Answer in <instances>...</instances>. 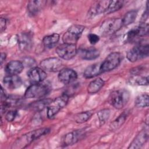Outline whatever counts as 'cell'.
Returning <instances> with one entry per match:
<instances>
[{
	"label": "cell",
	"mask_w": 149,
	"mask_h": 149,
	"mask_svg": "<svg viewBox=\"0 0 149 149\" xmlns=\"http://www.w3.org/2000/svg\"><path fill=\"white\" fill-rule=\"evenodd\" d=\"M104 80L101 78L98 77L89 83L87 87V92L89 94H95L104 86Z\"/></svg>",
	"instance_id": "cb8c5ba5"
},
{
	"label": "cell",
	"mask_w": 149,
	"mask_h": 149,
	"mask_svg": "<svg viewBox=\"0 0 149 149\" xmlns=\"http://www.w3.org/2000/svg\"><path fill=\"white\" fill-rule=\"evenodd\" d=\"M46 1H31L27 3V10L31 16L36 15L43 8L47 3Z\"/></svg>",
	"instance_id": "44dd1931"
},
{
	"label": "cell",
	"mask_w": 149,
	"mask_h": 149,
	"mask_svg": "<svg viewBox=\"0 0 149 149\" xmlns=\"http://www.w3.org/2000/svg\"><path fill=\"white\" fill-rule=\"evenodd\" d=\"M148 5H147V6H146V11L144 12V13L143 14L142 16H141V22H144L148 18Z\"/></svg>",
	"instance_id": "8d00e7d4"
},
{
	"label": "cell",
	"mask_w": 149,
	"mask_h": 149,
	"mask_svg": "<svg viewBox=\"0 0 149 149\" xmlns=\"http://www.w3.org/2000/svg\"><path fill=\"white\" fill-rule=\"evenodd\" d=\"M52 100L50 98H44L39 100L30 104L29 107L32 111L36 112H40L42 111L46 107L47 108L48 106L52 102Z\"/></svg>",
	"instance_id": "603a6c76"
},
{
	"label": "cell",
	"mask_w": 149,
	"mask_h": 149,
	"mask_svg": "<svg viewBox=\"0 0 149 149\" xmlns=\"http://www.w3.org/2000/svg\"><path fill=\"white\" fill-rule=\"evenodd\" d=\"M128 111L123 112L115 120H114L110 125V130L114 131L119 129L125 122L127 117L128 116Z\"/></svg>",
	"instance_id": "484cf974"
},
{
	"label": "cell",
	"mask_w": 149,
	"mask_h": 149,
	"mask_svg": "<svg viewBox=\"0 0 149 149\" xmlns=\"http://www.w3.org/2000/svg\"><path fill=\"white\" fill-rule=\"evenodd\" d=\"M93 112L91 111H85L77 113L74 117V119L76 123H82L87 121L91 117Z\"/></svg>",
	"instance_id": "f1b7e54d"
},
{
	"label": "cell",
	"mask_w": 149,
	"mask_h": 149,
	"mask_svg": "<svg viewBox=\"0 0 149 149\" xmlns=\"http://www.w3.org/2000/svg\"><path fill=\"white\" fill-rule=\"evenodd\" d=\"M59 40V35L54 33L45 36L42 39V43L45 47L51 48L54 47Z\"/></svg>",
	"instance_id": "d4e9b609"
},
{
	"label": "cell",
	"mask_w": 149,
	"mask_h": 149,
	"mask_svg": "<svg viewBox=\"0 0 149 149\" xmlns=\"http://www.w3.org/2000/svg\"><path fill=\"white\" fill-rule=\"evenodd\" d=\"M77 52L76 44L63 43L56 48V53L61 58L65 60L72 59Z\"/></svg>",
	"instance_id": "9c48e42d"
},
{
	"label": "cell",
	"mask_w": 149,
	"mask_h": 149,
	"mask_svg": "<svg viewBox=\"0 0 149 149\" xmlns=\"http://www.w3.org/2000/svg\"><path fill=\"white\" fill-rule=\"evenodd\" d=\"M102 73L101 63H97L87 66L84 72L83 75L85 78L90 79L97 76Z\"/></svg>",
	"instance_id": "7402d4cb"
},
{
	"label": "cell",
	"mask_w": 149,
	"mask_h": 149,
	"mask_svg": "<svg viewBox=\"0 0 149 149\" xmlns=\"http://www.w3.org/2000/svg\"><path fill=\"white\" fill-rule=\"evenodd\" d=\"M130 93L126 89H119L112 91L109 97V103L116 109L123 108L130 99Z\"/></svg>",
	"instance_id": "7a4b0ae2"
},
{
	"label": "cell",
	"mask_w": 149,
	"mask_h": 149,
	"mask_svg": "<svg viewBox=\"0 0 149 149\" xmlns=\"http://www.w3.org/2000/svg\"><path fill=\"white\" fill-rule=\"evenodd\" d=\"M84 30V26L81 25L74 24L71 26L63 35L62 41L63 43L75 44Z\"/></svg>",
	"instance_id": "52a82bcc"
},
{
	"label": "cell",
	"mask_w": 149,
	"mask_h": 149,
	"mask_svg": "<svg viewBox=\"0 0 149 149\" xmlns=\"http://www.w3.org/2000/svg\"><path fill=\"white\" fill-rule=\"evenodd\" d=\"M77 54L81 59L84 60H93L97 58L100 55L98 50L94 48H80L77 51Z\"/></svg>",
	"instance_id": "ffe728a7"
},
{
	"label": "cell",
	"mask_w": 149,
	"mask_h": 149,
	"mask_svg": "<svg viewBox=\"0 0 149 149\" xmlns=\"http://www.w3.org/2000/svg\"><path fill=\"white\" fill-rule=\"evenodd\" d=\"M111 1H97L93 2L91 5L89 10V15L95 16L102 13H105L107 11Z\"/></svg>",
	"instance_id": "9a60e30c"
},
{
	"label": "cell",
	"mask_w": 149,
	"mask_h": 149,
	"mask_svg": "<svg viewBox=\"0 0 149 149\" xmlns=\"http://www.w3.org/2000/svg\"><path fill=\"white\" fill-rule=\"evenodd\" d=\"M132 81L139 86H147L148 84V76H137L133 77L131 79Z\"/></svg>",
	"instance_id": "1f68e13d"
},
{
	"label": "cell",
	"mask_w": 149,
	"mask_h": 149,
	"mask_svg": "<svg viewBox=\"0 0 149 149\" xmlns=\"http://www.w3.org/2000/svg\"><path fill=\"white\" fill-rule=\"evenodd\" d=\"M51 90V87L46 83H35L30 86L26 90L24 97L27 98H38L45 96Z\"/></svg>",
	"instance_id": "3957f363"
},
{
	"label": "cell",
	"mask_w": 149,
	"mask_h": 149,
	"mask_svg": "<svg viewBox=\"0 0 149 149\" xmlns=\"http://www.w3.org/2000/svg\"><path fill=\"white\" fill-rule=\"evenodd\" d=\"M122 1H111L109 5L105 14H109L119 10L123 5Z\"/></svg>",
	"instance_id": "f546056e"
},
{
	"label": "cell",
	"mask_w": 149,
	"mask_h": 149,
	"mask_svg": "<svg viewBox=\"0 0 149 149\" xmlns=\"http://www.w3.org/2000/svg\"><path fill=\"white\" fill-rule=\"evenodd\" d=\"M148 139V132L147 130H142L139 134L135 137L133 140L131 142L128 147V148L137 149L141 148Z\"/></svg>",
	"instance_id": "e0dca14e"
},
{
	"label": "cell",
	"mask_w": 149,
	"mask_h": 149,
	"mask_svg": "<svg viewBox=\"0 0 149 149\" xmlns=\"http://www.w3.org/2000/svg\"><path fill=\"white\" fill-rule=\"evenodd\" d=\"M149 47L148 44H140L129 49L126 54L127 59L132 62L147 58L148 56Z\"/></svg>",
	"instance_id": "5b68a950"
},
{
	"label": "cell",
	"mask_w": 149,
	"mask_h": 149,
	"mask_svg": "<svg viewBox=\"0 0 149 149\" xmlns=\"http://www.w3.org/2000/svg\"><path fill=\"white\" fill-rule=\"evenodd\" d=\"M17 114V112L16 110H10L9 111L6 115H5V118L8 121V122H12L13 121L15 118H16V115Z\"/></svg>",
	"instance_id": "d6a6232c"
},
{
	"label": "cell",
	"mask_w": 149,
	"mask_h": 149,
	"mask_svg": "<svg viewBox=\"0 0 149 149\" xmlns=\"http://www.w3.org/2000/svg\"><path fill=\"white\" fill-rule=\"evenodd\" d=\"M111 111L109 109H103L97 112V116L99 120L100 125H103L109 118Z\"/></svg>",
	"instance_id": "4dcf8cb0"
},
{
	"label": "cell",
	"mask_w": 149,
	"mask_h": 149,
	"mask_svg": "<svg viewBox=\"0 0 149 149\" xmlns=\"http://www.w3.org/2000/svg\"><path fill=\"white\" fill-rule=\"evenodd\" d=\"M7 99H8L7 95H6L5 90H3V88L2 87H1V102L6 101Z\"/></svg>",
	"instance_id": "d590c367"
},
{
	"label": "cell",
	"mask_w": 149,
	"mask_h": 149,
	"mask_svg": "<svg viewBox=\"0 0 149 149\" xmlns=\"http://www.w3.org/2000/svg\"><path fill=\"white\" fill-rule=\"evenodd\" d=\"M149 97L147 94H143L136 98L134 101L135 105L138 108H144L148 106Z\"/></svg>",
	"instance_id": "83f0119b"
},
{
	"label": "cell",
	"mask_w": 149,
	"mask_h": 149,
	"mask_svg": "<svg viewBox=\"0 0 149 149\" xmlns=\"http://www.w3.org/2000/svg\"><path fill=\"white\" fill-rule=\"evenodd\" d=\"M87 37H88V40L90 43L92 45H94V44H97L100 40L99 36L94 33H90L87 36Z\"/></svg>",
	"instance_id": "836d02e7"
},
{
	"label": "cell",
	"mask_w": 149,
	"mask_h": 149,
	"mask_svg": "<svg viewBox=\"0 0 149 149\" xmlns=\"http://www.w3.org/2000/svg\"><path fill=\"white\" fill-rule=\"evenodd\" d=\"M69 100V95L66 93L62 94L59 97L52 100L47 107V116L48 118L54 117L62 108L67 104Z\"/></svg>",
	"instance_id": "8992f818"
},
{
	"label": "cell",
	"mask_w": 149,
	"mask_h": 149,
	"mask_svg": "<svg viewBox=\"0 0 149 149\" xmlns=\"http://www.w3.org/2000/svg\"><path fill=\"white\" fill-rule=\"evenodd\" d=\"M41 68L48 72H56L62 66L61 59L56 57L48 58L41 61L40 63Z\"/></svg>",
	"instance_id": "8fae6325"
},
{
	"label": "cell",
	"mask_w": 149,
	"mask_h": 149,
	"mask_svg": "<svg viewBox=\"0 0 149 149\" xmlns=\"http://www.w3.org/2000/svg\"><path fill=\"white\" fill-rule=\"evenodd\" d=\"M27 76L30 82L33 84L39 83L45 80L47 77V73L41 68L33 67L27 72Z\"/></svg>",
	"instance_id": "4fadbf2b"
},
{
	"label": "cell",
	"mask_w": 149,
	"mask_h": 149,
	"mask_svg": "<svg viewBox=\"0 0 149 149\" xmlns=\"http://www.w3.org/2000/svg\"><path fill=\"white\" fill-rule=\"evenodd\" d=\"M49 132V129L47 127L40 128L24 134H22L17 138L12 144V148L22 149L26 147L30 144L33 141L38 139L39 137L48 134Z\"/></svg>",
	"instance_id": "6da1fadb"
},
{
	"label": "cell",
	"mask_w": 149,
	"mask_h": 149,
	"mask_svg": "<svg viewBox=\"0 0 149 149\" xmlns=\"http://www.w3.org/2000/svg\"><path fill=\"white\" fill-rule=\"evenodd\" d=\"M122 55L118 52H114L109 54L101 63L102 72H109L116 68L121 62Z\"/></svg>",
	"instance_id": "ba28073f"
},
{
	"label": "cell",
	"mask_w": 149,
	"mask_h": 149,
	"mask_svg": "<svg viewBox=\"0 0 149 149\" xmlns=\"http://www.w3.org/2000/svg\"><path fill=\"white\" fill-rule=\"evenodd\" d=\"M17 43L22 51L29 50L33 45V35L30 32L24 31L17 35Z\"/></svg>",
	"instance_id": "7c38bea8"
},
{
	"label": "cell",
	"mask_w": 149,
	"mask_h": 149,
	"mask_svg": "<svg viewBox=\"0 0 149 149\" xmlns=\"http://www.w3.org/2000/svg\"><path fill=\"white\" fill-rule=\"evenodd\" d=\"M137 15V11L135 10H132L127 12L123 18L122 19V24L125 26H127L134 22Z\"/></svg>",
	"instance_id": "4316f807"
},
{
	"label": "cell",
	"mask_w": 149,
	"mask_h": 149,
	"mask_svg": "<svg viewBox=\"0 0 149 149\" xmlns=\"http://www.w3.org/2000/svg\"><path fill=\"white\" fill-rule=\"evenodd\" d=\"M84 134V131L81 129L69 132L64 136L63 139V143L65 146L73 145L81 139Z\"/></svg>",
	"instance_id": "2e32d148"
},
{
	"label": "cell",
	"mask_w": 149,
	"mask_h": 149,
	"mask_svg": "<svg viewBox=\"0 0 149 149\" xmlns=\"http://www.w3.org/2000/svg\"><path fill=\"white\" fill-rule=\"evenodd\" d=\"M23 63L19 61H11L8 62L5 67V71L8 75H17L23 70Z\"/></svg>",
	"instance_id": "ac0fdd59"
},
{
	"label": "cell",
	"mask_w": 149,
	"mask_h": 149,
	"mask_svg": "<svg viewBox=\"0 0 149 149\" xmlns=\"http://www.w3.org/2000/svg\"><path fill=\"white\" fill-rule=\"evenodd\" d=\"M58 77L60 82L64 84H68L73 83L77 79V74L72 69L65 68L59 71Z\"/></svg>",
	"instance_id": "5bb4252c"
},
{
	"label": "cell",
	"mask_w": 149,
	"mask_h": 149,
	"mask_svg": "<svg viewBox=\"0 0 149 149\" xmlns=\"http://www.w3.org/2000/svg\"><path fill=\"white\" fill-rule=\"evenodd\" d=\"M6 55L5 53L4 52H2L1 54V65L2 64L3 62L6 59Z\"/></svg>",
	"instance_id": "74e56055"
},
{
	"label": "cell",
	"mask_w": 149,
	"mask_h": 149,
	"mask_svg": "<svg viewBox=\"0 0 149 149\" xmlns=\"http://www.w3.org/2000/svg\"><path fill=\"white\" fill-rule=\"evenodd\" d=\"M6 28V20L3 17H1L0 19V29L1 32L2 33L3 31L5 30Z\"/></svg>",
	"instance_id": "e575fe53"
},
{
	"label": "cell",
	"mask_w": 149,
	"mask_h": 149,
	"mask_svg": "<svg viewBox=\"0 0 149 149\" xmlns=\"http://www.w3.org/2000/svg\"><path fill=\"white\" fill-rule=\"evenodd\" d=\"M148 33V24L141 22L140 24L130 30L126 35V41L130 42L137 37L146 36Z\"/></svg>",
	"instance_id": "30bf717a"
},
{
	"label": "cell",
	"mask_w": 149,
	"mask_h": 149,
	"mask_svg": "<svg viewBox=\"0 0 149 149\" xmlns=\"http://www.w3.org/2000/svg\"><path fill=\"white\" fill-rule=\"evenodd\" d=\"M123 26L122 20L119 18H109L104 20L100 27L102 36L111 35L120 29Z\"/></svg>",
	"instance_id": "277c9868"
},
{
	"label": "cell",
	"mask_w": 149,
	"mask_h": 149,
	"mask_svg": "<svg viewBox=\"0 0 149 149\" xmlns=\"http://www.w3.org/2000/svg\"><path fill=\"white\" fill-rule=\"evenodd\" d=\"M3 83L5 87L8 89L15 90L21 86L22 80L17 75H7L4 77Z\"/></svg>",
	"instance_id": "d6986e66"
}]
</instances>
